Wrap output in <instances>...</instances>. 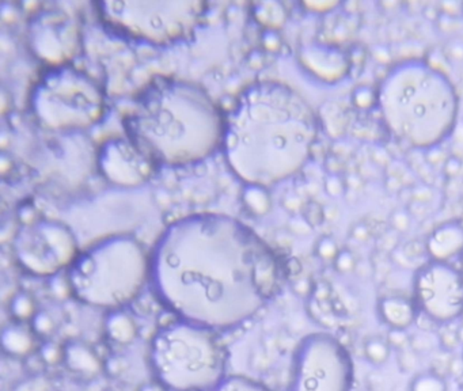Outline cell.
<instances>
[{
  "instance_id": "6da1fadb",
  "label": "cell",
  "mask_w": 463,
  "mask_h": 391,
  "mask_svg": "<svg viewBox=\"0 0 463 391\" xmlns=\"http://www.w3.org/2000/svg\"><path fill=\"white\" fill-rule=\"evenodd\" d=\"M281 261L242 222L222 213H195L173 222L151 254L150 281L178 320L228 330L276 296Z\"/></svg>"
},
{
  "instance_id": "7a4b0ae2",
  "label": "cell",
  "mask_w": 463,
  "mask_h": 391,
  "mask_svg": "<svg viewBox=\"0 0 463 391\" xmlns=\"http://www.w3.org/2000/svg\"><path fill=\"white\" fill-rule=\"evenodd\" d=\"M318 128L316 112L296 90L261 80L246 87L226 116L222 151L242 182L268 188L305 167Z\"/></svg>"
},
{
  "instance_id": "3957f363",
  "label": "cell",
  "mask_w": 463,
  "mask_h": 391,
  "mask_svg": "<svg viewBox=\"0 0 463 391\" xmlns=\"http://www.w3.org/2000/svg\"><path fill=\"white\" fill-rule=\"evenodd\" d=\"M224 121L219 105L198 83L156 76L133 97L123 126L158 167H182L222 148Z\"/></svg>"
},
{
  "instance_id": "277c9868",
  "label": "cell",
  "mask_w": 463,
  "mask_h": 391,
  "mask_svg": "<svg viewBox=\"0 0 463 391\" xmlns=\"http://www.w3.org/2000/svg\"><path fill=\"white\" fill-rule=\"evenodd\" d=\"M378 108L388 130L416 150L439 147L455 128L457 88L449 75L423 59L402 60L378 87Z\"/></svg>"
},
{
  "instance_id": "5b68a950",
  "label": "cell",
  "mask_w": 463,
  "mask_h": 391,
  "mask_svg": "<svg viewBox=\"0 0 463 391\" xmlns=\"http://www.w3.org/2000/svg\"><path fill=\"white\" fill-rule=\"evenodd\" d=\"M151 276V256L131 235L106 237L79 253L67 283L82 303L121 310L140 295Z\"/></svg>"
},
{
  "instance_id": "8992f818",
  "label": "cell",
  "mask_w": 463,
  "mask_h": 391,
  "mask_svg": "<svg viewBox=\"0 0 463 391\" xmlns=\"http://www.w3.org/2000/svg\"><path fill=\"white\" fill-rule=\"evenodd\" d=\"M215 333L181 320L162 327L151 344L158 382L171 391L215 390L226 368V353Z\"/></svg>"
},
{
  "instance_id": "52a82bcc",
  "label": "cell",
  "mask_w": 463,
  "mask_h": 391,
  "mask_svg": "<svg viewBox=\"0 0 463 391\" xmlns=\"http://www.w3.org/2000/svg\"><path fill=\"white\" fill-rule=\"evenodd\" d=\"M29 106L43 130L80 133L104 117L105 94L93 76L75 65L47 67L32 88Z\"/></svg>"
},
{
  "instance_id": "ba28073f",
  "label": "cell",
  "mask_w": 463,
  "mask_h": 391,
  "mask_svg": "<svg viewBox=\"0 0 463 391\" xmlns=\"http://www.w3.org/2000/svg\"><path fill=\"white\" fill-rule=\"evenodd\" d=\"M94 7L112 33L155 47L192 40L206 11V4L196 0L97 1Z\"/></svg>"
},
{
  "instance_id": "9c48e42d",
  "label": "cell",
  "mask_w": 463,
  "mask_h": 391,
  "mask_svg": "<svg viewBox=\"0 0 463 391\" xmlns=\"http://www.w3.org/2000/svg\"><path fill=\"white\" fill-rule=\"evenodd\" d=\"M353 363L344 344L327 333L307 335L294 357L289 391H351Z\"/></svg>"
},
{
  "instance_id": "30bf717a",
  "label": "cell",
  "mask_w": 463,
  "mask_h": 391,
  "mask_svg": "<svg viewBox=\"0 0 463 391\" xmlns=\"http://www.w3.org/2000/svg\"><path fill=\"white\" fill-rule=\"evenodd\" d=\"M12 253L19 268L34 277L56 276L79 256L71 228L52 219L26 222L14 237Z\"/></svg>"
},
{
  "instance_id": "8fae6325",
  "label": "cell",
  "mask_w": 463,
  "mask_h": 391,
  "mask_svg": "<svg viewBox=\"0 0 463 391\" xmlns=\"http://www.w3.org/2000/svg\"><path fill=\"white\" fill-rule=\"evenodd\" d=\"M416 306L435 324H450L463 316V273L449 262L429 261L413 281Z\"/></svg>"
},
{
  "instance_id": "7c38bea8",
  "label": "cell",
  "mask_w": 463,
  "mask_h": 391,
  "mask_svg": "<svg viewBox=\"0 0 463 391\" xmlns=\"http://www.w3.org/2000/svg\"><path fill=\"white\" fill-rule=\"evenodd\" d=\"M27 47L47 67L72 64L82 51L78 19L63 10H38L27 23Z\"/></svg>"
},
{
  "instance_id": "4fadbf2b",
  "label": "cell",
  "mask_w": 463,
  "mask_h": 391,
  "mask_svg": "<svg viewBox=\"0 0 463 391\" xmlns=\"http://www.w3.org/2000/svg\"><path fill=\"white\" fill-rule=\"evenodd\" d=\"M95 167L108 182L123 188L145 184L158 169L127 136L105 140L97 150Z\"/></svg>"
},
{
  "instance_id": "5bb4252c",
  "label": "cell",
  "mask_w": 463,
  "mask_h": 391,
  "mask_svg": "<svg viewBox=\"0 0 463 391\" xmlns=\"http://www.w3.org/2000/svg\"><path fill=\"white\" fill-rule=\"evenodd\" d=\"M299 59L311 75L324 83L334 84L351 72L348 52L334 44L313 43L302 47Z\"/></svg>"
},
{
  "instance_id": "9a60e30c",
  "label": "cell",
  "mask_w": 463,
  "mask_h": 391,
  "mask_svg": "<svg viewBox=\"0 0 463 391\" xmlns=\"http://www.w3.org/2000/svg\"><path fill=\"white\" fill-rule=\"evenodd\" d=\"M425 249L432 261L449 262L463 253V220L453 219L438 226L427 238Z\"/></svg>"
},
{
  "instance_id": "2e32d148",
  "label": "cell",
  "mask_w": 463,
  "mask_h": 391,
  "mask_svg": "<svg viewBox=\"0 0 463 391\" xmlns=\"http://www.w3.org/2000/svg\"><path fill=\"white\" fill-rule=\"evenodd\" d=\"M63 362L72 374L84 379H93L102 371L98 355L88 345L79 341H72L67 345Z\"/></svg>"
},
{
  "instance_id": "e0dca14e",
  "label": "cell",
  "mask_w": 463,
  "mask_h": 391,
  "mask_svg": "<svg viewBox=\"0 0 463 391\" xmlns=\"http://www.w3.org/2000/svg\"><path fill=\"white\" fill-rule=\"evenodd\" d=\"M378 313L390 329L406 330L417 317V306L403 296H385L378 303Z\"/></svg>"
},
{
  "instance_id": "ac0fdd59",
  "label": "cell",
  "mask_w": 463,
  "mask_h": 391,
  "mask_svg": "<svg viewBox=\"0 0 463 391\" xmlns=\"http://www.w3.org/2000/svg\"><path fill=\"white\" fill-rule=\"evenodd\" d=\"M105 331L110 341L119 345L131 344L137 335V325L132 317L121 310L112 311L105 321Z\"/></svg>"
},
{
  "instance_id": "d6986e66",
  "label": "cell",
  "mask_w": 463,
  "mask_h": 391,
  "mask_svg": "<svg viewBox=\"0 0 463 391\" xmlns=\"http://www.w3.org/2000/svg\"><path fill=\"white\" fill-rule=\"evenodd\" d=\"M1 341H3L4 351L10 356H16V357L27 356L36 345V338H34L33 331L21 325L5 327L3 331Z\"/></svg>"
},
{
  "instance_id": "ffe728a7",
  "label": "cell",
  "mask_w": 463,
  "mask_h": 391,
  "mask_svg": "<svg viewBox=\"0 0 463 391\" xmlns=\"http://www.w3.org/2000/svg\"><path fill=\"white\" fill-rule=\"evenodd\" d=\"M253 14L257 22L269 30L281 27L287 21V10L281 3L277 1H263L253 5Z\"/></svg>"
},
{
  "instance_id": "44dd1931",
  "label": "cell",
  "mask_w": 463,
  "mask_h": 391,
  "mask_svg": "<svg viewBox=\"0 0 463 391\" xmlns=\"http://www.w3.org/2000/svg\"><path fill=\"white\" fill-rule=\"evenodd\" d=\"M10 311L18 322L32 321L37 316L36 302L29 294L19 292L12 298L11 305H10Z\"/></svg>"
},
{
  "instance_id": "7402d4cb",
  "label": "cell",
  "mask_w": 463,
  "mask_h": 391,
  "mask_svg": "<svg viewBox=\"0 0 463 391\" xmlns=\"http://www.w3.org/2000/svg\"><path fill=\"white\" fill-rule=\"evenodd\" d=\"M392 346L388 340L381 337H371L364 342V355L370 363L374 366L385 364L390 357Z\"/></svg>"
},
{
  "instance_id": "603a6c76",
  "label": "cell",
  "mask_w": 463,
  "mask_h": 391,
  "mask_svg": "<svg viewBox=\"0 0 463 391\" xmlns=\"http://www.w3.org/2000/svg\"><path fill=\"white\" fill-rule=\"evenodd\" d=\"M244 200L246 206L256 215H264L270 208V197L263 187L256 185H246L244 192Z\"/></svg>"
},
{
  "instance_id": "cb8c5ba5",
  "label": "cell",
  "mask_w": 463,
  "mask_h": 391,
  "mask_svg": "<svg viewBox=\"0 0 463 391\" xmlns=\"http://www.w3.org/2000/svg\"><path fill=\"white\" fill-rule=\"evenodd\" d=\"M213 391H274L264 385L244 377L224 378Z\"/></svg>"
},
{
  "instance_id": "d4e9b609",
  "label": "cell",
  "mask_w": 463,
  "mask_h": 391,
  "mask_svg": "<svg viewBox=\"0 0 463 391\" xmlns=\"http://www.w3.org/2000/svg\"><path fill=\"white\" fill-rule=\"evenodd\" d=\"M352 104L360 110H370L378 106V90L367 84L355 87L352 91Z\"/></svg>"
},
{
  "instance_id": "484cf974",
  "label": "cell",
  "mask_w": 463,
  "mask_h": 391,
  "mask_svg": "<svg viewBox=\"0 0 463 391\" xmlns=\"http://www.w3.org/2000/svg\"><path fill=\"white\" fill-rule=\"evenodd\" d=\"M410 391H447V385L439 375L425 372L414 378L410 385Z\"/></svg>"
},
{
  "instance_id": "4316f807",
  "label": "cell",
  "mask_w": 463,
  "mask_h": 391,
  "mask_svg": "<svg viewBox=\"0 0 463 391\" xmlns=\"http://www.w3.org/2000/svg\"><path fill=\"white\" fill-rule=\"evenodd\" d=\"M341 249H338V245L337 242L331 238V237H324L318 241L317 244V248H316V252L318 254L320 259L325 261H331L334 262L337 254L340 253Z\"/></svg>"
},
{
  "instance_id": "83f0119b",
  "label": "cell",
  "mask_w": 463,
  "mask_h": 391,
  "mask_svg": "<svg viewBox=\"0 0 463 391\" xmlns=\"http://www.w3.org/2000/svg\"><path fill=\"white\" fill-rule=\"evenodd\" d=\"M355 266H356V259L353 253L349 252L348 249H341L334 260V268L337 269V272L346 274V273L353 272Z\"/></svg>"
},
{
  "instance_id": "f1b7e54d",
  "label": "cell",
  "mask_w": 463,
  "mask_h": 391,
  "mask_svg": "<svg viewBox=\"0 0 463 391\" xmlns=\"http://www.w3.org/2000/svg\"><path fill=\"white\" fill-rule=\"evenodd\" d=\"M392 227L398 233H406L410 228L412 215L407 209H397L392 215Z\"/></svg>"
},
{
  "instance_id": "f546056e",
  "label": "cell",
  "mask_w": 463,
  "mask_h": 391,
  "mask_svg": "<svg viewBox=\"0 0 463 391\" xmlns=\"http://www.w3.org/2000/svg\"><path fill=\"white\" fill-rule=\"evenodd\" d=\"M41 356L48 364H55L64 357V348H59L56 344L49 342L41 349Z\"/></svg>"
},
{
  "instance_id": "4dcf8cb0",
  "label": "cell",
  "mask_w": 463,
  "mask_h": 391,
  "mask_svg": "<svg viewBox=\"0 0 463 391\" xmlns=\"http://www.w3.org/2000/svg\"><path fill=\"white\" fill-rule=\"evenodd\" d=\"M462 159L457 155H450L446 158L444 165H443V171L447 177H455L461 173L462 170Z\"/></svg>"
},
{
  "instance_id": "1f68e13d",
  "label": "cell",
  "mask_w": 463,
  "mask_h": 391,
  "mask_svg": "<svg viewBox=\"0 0 463 391\" xmlns=\"http://www.w3.org/2000/svg\"><path fill=\"white\" fill-rule=\"evenodd\" d=\"M344 188H345L344 180L338 174H331L325 181V189L333 197H338V196L342 195Z\"/></svg>"
},
{
  "instance_id": "d6a6232c",
  "label": "cell",
  "mask_w": 463,
  "mask_h": 391,
  "mask_svg": "<svg viewBox=\"0 0 463 391\" xmlns=\"http://www.w3.org/2000/svg\"><path fill=\"white\" fill-rule=\"evenodd\" d=\"M32 325L34 329V333L37 334H48L54 329L52 320L47 314H37L32 320Z\"/></svg>"
},
{
  "instance_id": "836d02e7",
  "label": "cell",
  "mask_w": 463,
  "mask_h": 391,
  "mask_svg": "<svg viewBox=\"0 0 463 391\" xmlns=\"http://www.w3.org/2000/svg\"><path fill=\"white\" fill-rule=\"evenodd\" d=\"M305 216H306L307 222L311 226H318L324 220V211H322V208H321L320 204L311 202V204H309V206H307V209L305 212Z\"/></svg>"
},
{
  "instance_id": "e575fe53",
  "label": "cell",
  "mask_w": 463,
  "mask_h": 391,
  "mask_svg": "<svg viewBox=\"0 0 463 391\" xmlns=\"http://www.w3.org/2000/svg\"><path fill=\"white\" fill-rule=\"evenodd\" d=\"M388 342L392 348H405L409 344V338L405 330H394L392 329L388 337Z\"/></svg>"
},
{
  "instance_id": "d590c367",
  "label": "cell",
  "mask_w": 463,
  "mask_h": 391,
  "mask_svg": "<svg viewBox=\"0 0 463 391\" xmlns=\"http://www.w3.org/2000/svg\"><path fill=\"white\" fill-rule=\"evenodd\" d=\"M340 3L338 1H307V3H303V5L313 11V12H329L331 10H334Z\"/></svg>"
},
{
  "instance_id": "8d00e7d4",
  "label": "cell",
  "mask_w": 463,
  "mask_h": 391,
  "mask_svg": "<svg viewBox=\"0 0 463 391\" xmlns=\"http://www.w3.org/2000/svg\"><path fill=\"white\" fill-rule=\"evenodd\" d=\"M440 344L446 348V349H454L458 346L460 344V335L455 330L447 329L440 334Z\"/></svg>"
},
{
  "instance_id": "74e56055",
  "label": "cell",
  "mask_w": 463,
  "mask_h": 391,
  "mask_svg": "<svg viewBox=\"0 0 463 391\" xmlns=\"http://www.w3.org/2000/svg\"><path fill=\"white\" fill-rule=\"evenodd\" d=\"M412 196H413L414 201L425 202V201L432 198V189L429 187H424V185L414 187L413 191H412Z\"/></svg>"
},
{
  "instance_id": "f35d334b",
  "label": "cell",
  "mask_w": 463,
  "mask_h": 391,
  "mask_svg": "<svg viewBox=\"0 0 463 391\" xmlns=\"http://www.w3.org/2000/svg\"><path fill=\"white\" fill-rule=\"evenodd\" d=\"M352 237L356 239V241H360V242H364L370 238V230L364 226V224H357L352 228Z\"/></svg>"
},
{
  "instance_id": "ab89813d",
  "label": "cell",
  "mask_w": 463,
  "mask_h": 391,
  "mask_svg": "<svg viewBox=\"0 0 463 391\" xmlns=\"http://www.w3.org/2000/svg\"><path fill=\"white\" fill-rule=\"evenodd\" d=\"M451 44V43H450ZM450 51L449 52H444L446 56H450L453 59H463V41H454L450 47Z\"/></svg>"
},
{
  "instance_id": "60d3db41",
  "label": "cell",
  "mask_w": 463,
  "mask_h": 391,
  "mask_svg": "<svg viewBox=\"0 0 463 391\" xmlns=\"http://www.w3.org/2000/svg\"><path fill=\"white\" fill-rule=\"evenodd\" d=\"M166 389L158 382V383H150L147 386H144L140 391H165Z\"/></svg>"
},
{
  "instance_id": "b9f144b4",
  "label": "cell",
  "mask_w": 463,
  "mask_h": 391,
  "mask_svg": "<svg viewBox=\"0 0 463 391\" xmlns=\"http://www.w3.org/2000/svg\"><path fill=\"white\" fill-rule=\"evenodd\" d=\"M439 25H440V27H442V30H444V32H447V27H444V25H443V22H439ZM447 25H449V26H450V25H451V26H453V25H455V22H451V23H450V22H449V23H447ZM449 32H450V27H449Z\"/></svg>"
},
{
  "instance_id": "7bdbcfd3",
  "label": "cell",
  "mask_w": 463,
  "mask_h": 391,
  "mask_svg": "<svg viewBox=\"0 0 463 391\" xmlns=\"http://www.w3.org/2000/svg\"><path fill=\"white\" fill-rule=\"evenodd\" d=\"M461 257H462V266H463V253H462V256H461Z\"/></svg>"
}]
</instances>
